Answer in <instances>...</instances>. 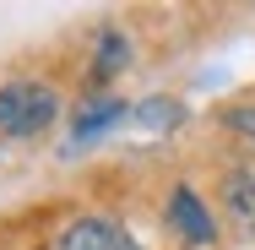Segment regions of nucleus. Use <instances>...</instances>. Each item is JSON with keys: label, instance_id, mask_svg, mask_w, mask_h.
<instances>
[{"label": "nucleus", "instance_id": "8", "mask_svg": "<svg viewBox=\"0 0 255 250\" xmlns=\"http://www.w3.org/2000/svg\"><path fill=\"white\" fill-rule=\"evenodd\" d=\"M223 120H228L234 131H245V136H255V109H245V103H234V109H228Z\"/></svg>", "mask_w": 255, "mask_h": 250}, {"label": "nucleus", "instance_id": "6", "mask_svg": "<svg viewBox=\"0 0 255 250\" xmlns=\"http://www.w3.org/2000/svg\"><path fill=\"white\" fill-rule=\"evenodd\" d=\"M228 207L255 229V180L250 174H234V180H228Z\"/></svg>", "mask_w": 255, "mask_h": 250}, {"label": "nucleus", "instance_id": "5", "mask_svg": "<svg viewBox=\"0 0 255 250\" xmlns=\"http://www.w3.org/2000/svg\"><path fill=\"white\" fill-rule=\"evenodd\" d=\"M130 120L147 125V131H174V125L185 120V109H179L174 98H141L136 109H130Z\"/></svg>", "mask_w": 255, "mask_h": 250}, {"label": "nucleus", "instance_id": "3", "mask_svg": "<svg viewBox=\"0 0 255 250\" xmlns=\"http://www.w3.org/2000/svg\"><path fill=\"white\" fill-rule=\"evenodd\" d=\"M60 250H141V245H136L120 223H109V218H82V223L65 229Z\"/></svg>", "mask_w": 255, "mask_h": 250}, {"label": "nucleus", "instance_id": "4", "mask_svg": "<svg viewBox=\"0 0 255 250\" xmlns=\"http://www.w3.org/2000/svg\"><path fill=\"white\" fill-rule=\"evenodd\" d=\"M120 120H125V103H120V98H93L82 114H76L71 142H76V147H82V142H98L103 131H109V125H120Z\"/></svg>", "mask_w": 255, "mask_h": 250}, {"label": "nucleus", "instance_id": "7", "mask_svg": "<svg viewBox=\"0 0 255 250\" xmlns=\"http://www.w3.org/2000/svg\"><path fill=\"white\" fill-rule=\"evenodd\" d=\"M125 60H130L125 38H120V33H103V44H98V76H114Z\"/></svg>", "mask_w": 255, "mask_h": 250}, {"label": "nucleus", "instance_id": "1", "mask_svg": "<svg viewBox=\"0 0 255 250\" xmlns=\"http://www.w3.org/2000/svg\"><path fill=\"white\" fill-rule=\"evenodd\" d=\"M54 114H60L54 87H38V82H11V87H0V131H5V136H38Z\"/></svg>", "mask_w": 255, "mask_h": 250}, {"label": "nucleus", "instance_id": "2", "mask_svg": "<svg viewBox=\"0 0 255 250\" xmlns=\"http://www.w3.org/2000/svg\"><path fill=\"white\" fill-rule=\"evenodd\" d=\"M168 229H174V234H179L190 250H201V245H212V240H217L212 212L201 207V196H196L190 185H179V191L168 196Z\"/></svg>", "mask_w": 255, "mask_h": 250}]
</instances>
